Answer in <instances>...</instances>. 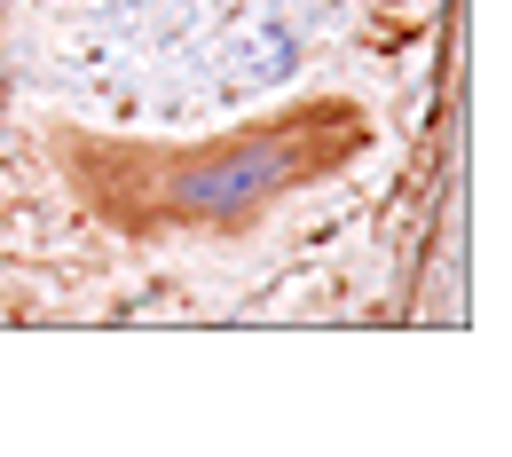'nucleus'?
Here are the masks:
<instances>
[{"label": "nucleus", "instance_id": "f257e3e1", "mask_svg": "<svg viewBox=\"0 0 512 457\" xmlns=\"http://www.w3.org/2000/svg\"><path fill=\"white\" fill-rule=\"evenodd\" d=\"M292 166V150L284 142H260L245 166H221V174H197V182H182V205H197V213H221V205H245V197H260L276 174Z\"/></svg>", "mask_w": 512, "mask_h": 457}]
</instances>
